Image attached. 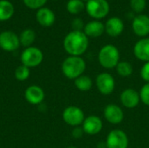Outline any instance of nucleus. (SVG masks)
<instances>
[{
  "label": "nucleus",
  "instance_id": "1",
  "mask_svg": "<svg viewBox=\"0 0 149 148\" xmlns=\"http://www.w3.org/2000/svg\"><path fill=\"white\" fill-rule=\"evenodd\" d=\"M63 44L65 51L70 56L80 57L86 51L89 40L83 31H72L65 36Z\"/></svg>",
  "mask_w": 149,
  "mask_h": 148
},
{
  "label": "nucleus",
  "instance_id": "2",
  "mask_svg": "<svg viewBox=\"0 0 149 148\" xmlns=\"http://www.w3.org/2000/svg\"><path fill=\"white\" fill-rule=\"evenodd\" d=\"M86 61L78 56H69L62 63V72L69 79H76L86 71Z\"/></svg>",
  "mask_w": 149,
  "mask_h": 148
},
{
  "label": "nucleus",
  "instance_id": "3",
  "mask_svg": "<svg viewBox=\"0 0 149 148\" xmlns=\"http://www.w3.org/2000/svg\"><path fill=\"white\" fill-rule=\"evenodd\" d=\"M120 51L113 44L104 45L98 53L100 65L105 69H113L120 62Z\"/></svg>",
  "mask_w": 149,
  "mask_h": 148
},
{
  "label": "nucleus",
  "instance_id": "4",
  "mask_svg": "<svg viewBox=\"0 0 149 148\" xmlns=\"http://www.w3.org/2000/svg\"><path fill=\"white\" fill-rule=\"evenodd\" d=\"M88 15L95 20L106 17L110 10L107 0H89L86 4Z\"/></svg>",
  "mask_w": 149,
  "mask_h": 148
},
{
  "label": "nucleus",
  "instance_id": "5",
  "mask_svg": "<svg viewBox=\"0 0 149 148\" xmlns=\"http://www.w3.org/2000/svg\"><path fill=\"white\" fill-rule=\"evenodd\" d=\"M44 58L43 52L40 49L37 47H27L21 54L20 59L24 65L28 68L38 66Z\"/></svg>",
  "mask_w": 149,
  "mask_h": 148
},
{
  "label": "nucleus",
  "instance_id": "6",
  "mask_svg": "<svg viewBox=\"0 0 149 148\" xmlns=\"http://www.w3.org/2000/svg\"><path fill=\"white\" fill-rule=\"evenodd\" d=\"M63 120L71 126H79L83 124L86 117L85 113L79 107L76 106H67L62 113Z\"/></svg>",
  "mask_w": 149,
  "mask_h": 148
},
{
  "label": "nucleus",
  "instance_id": "7",
  "mask_svg": "<svg viewBox=\"0 0 149 148\" xmlns=\"http://www.w3.org/2000/svg\"><path fill=\"white\" fill-rule=\"evenodd\" d=\"M105 143L106 148H128L129 140L124 131L113 129L107 134Z\"/></svg>",
  "mask_w": 149,
  "mask_h": 148
},
{
  "label": "nucleus",
  "instance_id": "8",
  "mask_svg": "<svg viewBox=\"0 0 149 148\" xmlns=\"http://www.w3.org/2000/svg\"><path fill=\"white\" fill-rule=\"evenodd\" d=\"M96 86L98 91L103 95L113 93L115 89V79L108 72H101L96 78Z\"/></svg>",
  "mask_w": 149,
  "mask_h": 148
},
{
  "label": "nucleus",
  "instance_id": "9",
  "mask_svg": "<svg viewBox=\"0 0 149 148\" xmlns=\"http://www.w3.org/2000/svg\"><path fill=\"white\" fill-rule=\"evenodd\" d=\"M19 38L13 31H6L0 33V47L3 51H14L19 47Z\"/></svg>",
  "mask_w": 149,
  "mask_h": 148
},
{
  "label": "nucleus",
  "instance_id": "10",
  "mask_svg": "<svg viewBox=\"0 0 149 148\" xmlns=\"http://www.w3.org/2000/svg\"><path fill=\"white\" fill-rule=\"evenodd\" d=\"M132 29L135 35L140 38H147L149 35V17L145 14H139L134 17L132 22Z\"/></svg>",
  "mask_w": 149,
  "mask_h": 148
},
{
  "label": "nucleus",
  "instance_id": "11",
  "mask_svg": "<svg viewBox=\"0 0 149 148\" xmlns=\"http://www.w3.org/2000/svg\"><path fill=\"white\" fill-rule=\"evenodd\" d=\"M103 113L106 120L113 125H118L121 123L124 119L122 108L116 104H109L106 106Z\"/></svg>",
  "mask_w": 149,
  "mask_h": 148
},
{
  "label": "nucleus",
  "instance_id": "12",
  "mask_svg": "<svg viewBox=\"0 0 149 148\" xmlns=\"http://www.w3.org/2000/svg\"><path fill=\"white\" fill-rule=\"evenodd\" d=\"M82 128L84 133L88 135H97L103 128V122L100 117L96 115H91L85 119L82 124Z\"/></svg>",
  "mask_w": 149,
  "mask_h": 148
},
{
  "label": "nucleus",
  "instance_id": "13",
  "mask_svg": "<svg viewBox=\"0 0 149 148\" xmlns=\"http://www.w3.org/2000/svg\"><path fill=\"white\" fill-rule=\"evenodd\" d=\"M120 99L121 105L128 109L135 108L141 101L140 93L133 88L125 89L120 93Z\"/></svg>",
  "mask_w": 149,
  "mask_h": 148
},
{
  "label": "nucleus",
  "instance_id": "14",
  "mask_svg": "<svg viewBox=\"0 0 149 148\" xmlns=\"http://www.w3.org/2000/svg\"><path fill=\"white\" fill-rule=\"evenodd\" d=\"M124 30V23L118 17H110L105 24V31L112 38L119 37Z\"/></svg>",
  "mask_w": 149,
  "mask_h": 148
},
{
  "label": "nucleus",
  "instance_id": "15",
  "mask_svg": "<svg viewBox=\"0 0 149 148\" xmlns=\"http://www.w3.org/2000/svg\"><path fill=\"white\" fill-rule=\"evenodd\" d=\"M25 99L31 105H39L45 99L44 90L38 85H31L24 92Z\"/></svg>",
  "mask_w": 149,
  "mask_h": 148
},
{
  "label": "nucleus",
  "instance_id": "16",
  "mask_svg": "<svg viewBox=\"0 0 149 148\" xmlns=\"http://www.w3.org/2000/svg\"><path fill=\"white\" fill-rule=\"evenodd\" d=\"M134 54L139 60L149 62V38H143L134 44Z\"/></svg>",
  "mask_w": 149,
  "mask_h": 148
},
{
  "label": "nucleus",
  "instance_id": "17",
  "mask_svg": "<svg viewBox=\"0 0 149 148\" xmlns=\"http://www.w3.org/2000/svg\"><path fill=\"white\" fill-rule=\"evenodd\" d=\"M83 32L88 38H99L105 32V24L100 20L90 21L85 25Z\"/></svg>",
  "mask_w": 149,
  "mask_h": 148
},
{
  "label": "nucleus",
  "instance_id": "18",
  "mask_svg": "<svg viewBox=\"0 0 149 148\" xmlns=\"http://www.w3.org/2000/svg\"><path fill=\"white\" fill-rule=\"evenodd\" d=\"M39 24L44 27H50L55 22V14L48 8H40L36 15Z\"/></svg>",
  "mask_w": 149,
  "mask_h": 148
},
{
  "label": "nucleus",
  "instance_id": "19",
  "mask_svg": "<svg viewBox=\"0 0 149 148\" xmlns=\"http://www.w3.org/2000/svg\"><path fill=\"white\" fill-rule=\"evenodd\" d=\"M14 13L13 4L7 0H0V21L10 19Z\"/></svg>",
  "mask_w": 149,
  "mask_h": 148
},
{
  "label": "nucleus",
  "instance_id": "20",
  "mask_svg": "<svg viewBox=\"0 0 149 148\" xmlns=\"http://www.w3.org/2000/svg\"><path fill=\"white\" fill-rule=\"evenodd\" d=\"M76 88L81 92H87L93 87V80L87 75H81L74 80Z\"/></svg>",
  "mask_w": 149,
  "mask_h": 148
},
{
  "label": "nucleus",
  "instance_id": "21",
  "mask_svg": "<svg viewBox=\"0 0 149 148\" xmlns=\"http://www.w3.org/2000/svg\"><path fill=\"white\" fill-rule=\"evenodd\" d=\"M35 38H36V34H35L34 31H32L31 29H26L21 32L20 37H19V41L23 46L30 47L32 44V43L34 42Z\"/></svg>",
  "mask_w": 149,
  "mask_h": 148
},
{
  "label": "nucleus",
  "instance_id": "22",
  "mask_svg": "<svg viewBox=\"0 0 149 148\" xmlns=\"http://www.w3.org/2000/svg\"><path fill=\"white\" fill-rule=\"evenodd\" d=\"M115 68H116L117 73L120 77H123V78H127V77L131 76L133 72H134V68H133L132 64L127 62V61H120Z\"/></svg>",
  "mask_w": 149,
  "mask_h": 148
},
{
  "label": "nucleus",
  "instance_id": "23",
  "mask_svg": "<svg viewBox=\"0 0 149 148\" xmlns=\"http://www.w3.org/2000/svg\"><path fill=\"white\" fill-rule=\"evenodd\" d=\"M86 5L81 0H69L66 4V9L71 14H79L84 9Z\"/></svg>",
  "mask_w": 149,
  "mask_h": 148
},
{
  "label": "nucleus",
  "instance_id": "24",
  "mask_svg": "<svg viewBox=\"0 0 149 148\" xmlns=\"http://www.w3.org/2000/svg\"><path fill=\"white\" fill-rule=\"evenodd\" d=\"M15 77L19 81H24L30 77V68L22 65H19L15 71Z\"/></svg>",
  "mask_w": 149,
  "mask_h": 148
},
{
  "label": "nucleus",
  "instance_id": "25",
  "mask_svg": "<svg viewBox=\"0 0 149 148\" xmlns=\"http://www.w3.org/2000/svg\"><path fill=\"white\" fill-rule=\"evenodd\" d=\"M147 5L146 0H130V7L135 13H141Z\"/></svg>",
  "mask_w": 149,
  "mask_h": 148
},
{
  "label": "nucleus",
  "instance_id": "26",
  "mask_svg": "<svg viewBox=\"0 0 149 148\" xmlns=\"http://www.w3.org/2000/svg\"><path fill=\"white\" fill-rule=\"evenodd\" d=\"M140 98L142 103L149 106V83H146L140 91Z\"/></svg>",
  "mask_w": 149,
  "mask_h": 148
},
{
  "label": "nucleus",
  "instance_id": "27",
  "mask_svg": "<svg viewBox=\"0 0 149 148\" xmlns=\"http://www.w3.org/2000/svg\"><path fill=\"white\" fill-rule=\"evenodd\" d=\"M47 0H24V4L31 8V9H38V8H41Z\"/></svg>",
  "mask_w": 149,
  "mask_h": 148
},
{
  "label": "nucleus",
  "instance_id": "28",
  "mask_svg": "<svg viewBox=\"0 0 149 148\" xmlns=\"http://www.w3.org/2000/svg\"><path fill=\"white\" fill-rule=\"evenodd\" d=\"M140 74H141V79L144 81H146L147 83H149V62L145 63L142 65Z\"/></svg>",
  "mask_w": 149,
  "mask_h": 148
},
{
  "label": "nucleus",
  "instance_id": "29",
  "mask_svg": "<svg viewBox=\"0 0 149 148\" xmlns=\"http://www.w3.org/2000/svg\"><path fill=\"white\" fill-rule=\"evenodd\" d=\"M72 27L73 29V31H82V30H84V27H85V24H84V22L81 18H75L72 20Z\"/></svg>",
  "mask_w": 149,
  "mask_h": 148
},
{
  "label": "nucleus",
  "instance_id": "30",
  "mask_svg": "<svg viewBox=\"0 0 149 148\" xmlns=\"http://www.w3.org/2000/svg\"><path fill=\"white\" fill-rule=\"evenodd\" d=\"M84 133H84V130H83L82 126H81V127H80V126H76V127L73 128V130H72V137L75 138V139H79V138H81V137L83 136Z\"/></svg>",
  "mask_w": 149,
  "mask_h": 148
},
{
  "label": "nucleus",
  "instance_id": "31",
  "mask_svg": "<svg viewBox=\"0 0 149 148\" xmlns=\"http://www.w3.org/2000/svg\"><path fill=\"white\" fill-rule=\"evenodd\" d=\"M67 148H77L76 147H74V146H70V147H68Z\"/></svg>",
  "mask_w": 149,
  "mask_h": 148
},
{
  "label": "nucleus",
  "instance_id": "32",
  "mask_svg": "<svg viewBox=\"0 0 149 148\" xmlns=\"http://www.w3.org/2000/svg\"><path fill=\"white\" fill-rule=\"evenodd\" d=\"M81 1H83V2H86V3H87V2H88L89 0H81Z\"/></svg>",
  "mask_w": 149,
  "mask_h": 148
}]
</instances>
